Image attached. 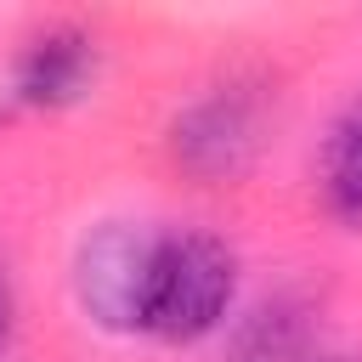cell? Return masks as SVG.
<instances>
[{
    "instance_id": "cell-1",
    "label": "cell",
    "mask_w": 362,
    "mask_h": 362,
    "mask_svg": "<svg viewBox=\"0 0 362 362\" xmlns=\"http://www.w3.org/2000/svg\"><path fill=\"white\" fill-rule=\"evenodd\" d=\"M238 300V255L215 232H153L136 334L192 345L226 322Z\"/></svg>"
},
{
    "instance_id": "cell-2",
    "label": "cell",
    "mask_w": 362,
    "mask_h": 362,
    "mask_svg": "<svg viewBox=\"0 0 362 362\" xmlns=\"http://www.w3.org/2000/svg\"><path fill=\"white\" fill-rule=\"evenodd\" d=\"M260 102L243 90H209L170 124V153L187 175L221 187L238 181L260 153Z\"/></svg>"
},
{
    "instance_id": "cell-3",
    "label": "cell",
    "mask_w": 362,
    "mask_h": 362,
    "mask_svg": "<svg viewBox=\"0 0 362 362\" xmlns=\"http://www.w3.org/2000/svg\"><path fill=\"white\" fill-rule=\"evenodd\" d=\"M147 249L153 232L130 226V221H107L79 243L74 260V294L85 305L90 322L113 328V334H136V311H141V277H147Z\"/></svg>"
},
{
    "instance_id": "cell-4",
    "label": "cell",
    "mask_w": 362,
    "mask_h": 362,
    "mask_svg": "<svg viewBox=\"0 0 362 362\" xmlns=\"http://www.w3.org/2000/svg\"><path fill=\"white\" fill-rule=\"evenodd\" d=\"M96 74H102V51L85 28H45L23 45V57L11 68V96L23 107L57 113V107L85 102L96 90Z\"/></svg>"
},
{
    "instance_id": "cell-5",
    "label": "cell",
    "mask_w": 362,
    "mask_h": 362,
    "mask_svg": "<svg viewBox=\"0 0 362 362\" xmlns=\"http://www.w3.org/2000/svg\"><path fill=\"white\" fill-rule=\"evenodd\" d=\"M322 204L339 226L362 232V96L334 119L328 147H322Z\"/></svg>"
},
{
    "instance_id": "cell-6",
    "label": "cell",
    "mask_w": 362,
    "mask_h": 362,
    "mask_svg": "<svg viewBox=\"0 0 362 362\" xmlns=\"http://www.w3.org/2000/svg\"><path fill=\"white\" fill-rule=\"evenodd\" d=\"M300 351H305V328L283 305L277 311H260L243 328V339H238V356L243 362H300Z\"/></svg>"
},
{
    "instance_id": "cell-7",
    "label": "cell",
    "mask_w": 362,
    "mask_h": 362,
    "mask_svg": "<svg viewBox=\"0 0 362 362\" xmlns=\"http://www.w3.org/2000/svg\"><path fill=\"white\" fill-rule=\"evenodd\" d=\"M6 339H11V288L0 277V356H6Z\"/></svg>"
}]
</instances>
